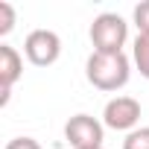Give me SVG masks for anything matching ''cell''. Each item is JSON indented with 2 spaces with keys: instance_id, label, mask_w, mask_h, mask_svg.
Here are the masks:
<instances>
[{
  "instance_id": "cell-9",
  "label": "cell",
  "mask_w": 149,
  "mask_h": 149,
  "mask_svg": "<svg viewBox=\"0 0 149 149\" xmlns=\"http://www.w3.org/2000/svg\"><path fill=\"white\" fill-rule=\"evenodd\" d=\"M12 29H15V6L0 0V38H6Z\"/></svg>"
},
{
  "instance_id": "cell-6",
  "label": "cell",
  "mask_w": 149,
  "mask_h": 149,
  "mask_svg": "<svg viewBox=\"0 0 149 149\" xmlns=\"http://www.w3.org/2000/svg\"><path fill=\"white\" fill-rule=\"evenodd\" d=\"M24 73V58L15 47L9 44H0V105L9 102V94H12V85L21 79Z\"/></svg>"
},
{
  "instance_id": "cell-7",
  "label": "cell",
  "mask_w": 149,
  "mask_h": 149,
  "mask_svg": "<svg viewBox=\"0 0 149 149\" xmlns=\"http://www.w3.org/2000/svg\"><path fill=\"white\" fill-rule=\"evenodd\" d=\"M132 58L140 70V76L149 79V35H137L134 38V47H132Z\"/></svg>"
},
{
  "instance_id": "cell-1",
  "label": "cell",
  "mask_w": 149,
  "mask_h": 149,
  "mask_svg": "<svg viewBox=\"0 0 149 149\" xmlns=\"http://www.w3.org/2000/svg\"><path fill=\"white\" fill-rule=\"evenodd\" d=\"M85 76L97 91L114 94L129 85L132 64H129L126 53H91L85 61Z\"/></svg>"
},
{
  "instance_id": "cell-4",
  "label": "cell",
  "mask_w": 149,
  "mask_h": 149,
  "mask_svg": "<svg viewBox=\"0 0 149 149\" xmlns=\"http://www.w3.org/2000/svg\"><path fill=\"white\" fill-rule=\"evenodd\" d=\"M24 56L35 67H50L61 56V38L53 29H32L24 41Z\"/></svg>"
},
{
  "instance_id": "cell-3",
  "label": "cell",
  "mask_w": 149,
  "mask_h": 149,
  "mask_svg": "<svg viewBox=\"0 0 149 149\" xmlns=\"http://www.w3.org/2000/svg\"><path fill=\"white\" fill-rule=\"evenodd\" d=\"M102 137H105V126L91 114H73L64 123V140L73 149H97L102 146Z\"/></svg>"
},
{
  "instance_id": "cell-8",
  "label": "cell",
  "mask_w": 149,
  "mask_h": 149,
  "mask_svg": "<svg viewBox=\"0 0 149 149\" xmlns=\"http://www.w3.org/2000/svg\"><path fill=\"white\" fill-rule=\"evenodd\" d=\"M123 149H149V126H140V129L129 132L126 140H123Z\"/></svg>"
},
{
  "instance_id": "cell-11",
  "label": "cell",
  "mask_w": 149,
  "mask_h": 149,
  "mask_svg": "<svg viewBox=\"0 0 149 149\" xmlns=\"http://www.w3.org/2000/svg\"><path fill=\"white\" fill-rule=\"evenodd\" d=\"M3 149H41V143L35 137H12Z\"/></svg>"
},
{
  "instance_id": "cell-2",
  "label": "cell",
  "mask_w": 149,
  "mask_h": 149,
  "mask_svg": "<svg viewBox=\"0 0 149 149\" xmlns=\"http://www.w3.org/2000/svg\"><path fill=\"white\" fill-rule=\"evenodd\" d=\"M88 35H91L94 53H123V44L129 41V24L117 12H102L94 18Z\"/></svg>"
},
{
  "instance_id": "cell-10",
  "label": "cell",
  "mask_w": 149,
  "mask_h": 149,
  "mask_svg": "<svg viewBox=\"0 0 149 149\" xmlns=\"http://www.w3.org/2000/svg\"><path fill=\"white\" fill-rule=\"evenodd\" d=\"M132 21H134V26H137V35H149V0H143V3L134 6Z\"/></svg>"
},
{
  "instance_id": "cell-12",
  "label": "cell",
  "mask_w": 149,
  "mask_h": 149,
  "mask_svg": "<svg viewBox=\"0 0 149 149\" xmlns=\"http://www.w3.org/2000/svg\"><path fill=\"white\" fill-rule=\"evenodd\" d=\"M97 149H105V146H97Z\"/></svg>"
},
{
  "instance_id": "cell-5",
  "label": "cell",
  "mask_w": 149,
  "mask_h": 149,
  "mask_svg": "<svg viewBox=\"0 0 149 149\" xmlns=\"http://www.w3.org/2000/svg\"><path fill=\"white\" fill-rule=\"evenodd\" d=\"M140 120V102L134 97H114L102 108V126L114 132H134Z\"/></svg>"
}]
</instances>
